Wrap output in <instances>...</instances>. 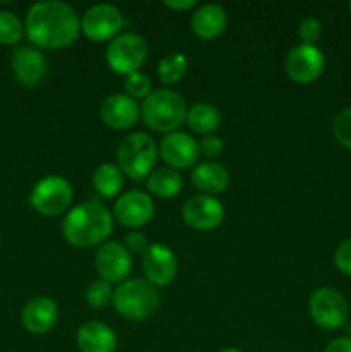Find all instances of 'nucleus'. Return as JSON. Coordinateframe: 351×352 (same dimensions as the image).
Masks as SVG:
<instances>
[{
  "instance_id": "obj_26",
  "label": "nucleus",
  "mask_w": 351,
  "mask_h": 352,
  "mask_svg": "<svg viewBox=\"0 0 351 352\" xmlns=\"http://www.w3.org/2000/svg\"><path fill=\"white\" fill-rule=\"evenodd\" d=\"M24 26L19 17L9 10H0V43L16 45L23 38Z\"/></svg>"
},
{
  "instance_id": "obj_12",
  "label": "nucleus",
  "mask_w": 351,
  "mask_h": 352,
  "mask_svg": "<svg viewBox=\"0 0 351 352\" xmlns=\"http://www.w3.org/2000/svg\"><path fill=\"white\" fill-rule=\"evenodd\" d=\"M141 268H143L145 277L151 285L164 287V285L171 284L178 275V258L171 248L155 243L150 244L147 253L143 254Z\"/></svg>"
},
{
  "instance_id": "obj_16",
  "label": "nucleus",
  "mask_w": 351,
  "mask_h": 352,
  "mask_svg": "<svg viewBox=\"0 0 351 352\" xmlns=\"http://www.w3.org/2000/svg\"><path fill=\"white\" fill-rule=\"evenodd\" d=\"M141 113V107H138L136 100L123 93H114L103 100L100 107V117L103 124L116 131H124L133 127L138 122Z\"/></svg>"
},
{
  "instance_id": "obj_5",
  "label": "nucleus",
  "mask_w": 351,
  "mask_h": 352,
  "mask_svg": "<svg viewBox=\"0 0 351 352\" xmlns=\"http://www.w3.org/2000/svg\"><path fill=\"white\" fill-rule=\"evenodd\" d=\"M158 148L147 133H131L117 148V167L131 179L148 177L155 170Z\"/></svg>"
},
{
  "instance_id": "obj_34",
  "label": "nucleus",
  "mask_w": 351,
  "mask_h": 352,
  "mask_svg": "<svg viewBox=\"0 0 351 352\" xmlns=\"http://www.w3.org/2000/svg\"><path fill=\"white\" fill-rule=\"evenodd\" d=\"M323 352H351V337H339L327 344Z\"/></svg>"
},
{
  "instance_id": "obj_29",
  "label": "nucleus",
  "mask_w": 351,
  "mask_h": 352,
  "mask_svg": "<svg viewBox=\"0 0 351 352\" xmlns=\"http://www.w3.org/2000/svg\"><path fill=\"white\" fill-rule=\"evenodd\" d=\"M332 131L336 140L339 141L343 146L351 150V107H348V109L341 110V112L337 113V117L334 119Z\"/></svg>"
},
{
  "instance_id": "obj_14",
  "label": "nucleus",
  "mask_w": 351,
  "mask_h": 352,
  "mask_svg": "<svg viewBox=\"0 0 351 352\" xmlns=\"http://www.w3.org/2000/svg\"><path fill=\"white\" fill-rule=\"evenodd\" d=\"M182 220L195 230H212L224 220V206L213 196H191L182 206Z\"/></svg>"
},
{
  "instance_id": "obj_19",
  "label": "nucleus",
  "mask_w": 351,
  "mask_h": 352,
  "mask_svg": "<svg viewBox=\"0 0 351 352\" xmlns=\"http://www.w3.org/2000/svg\"><path fill=\"white\" fill-rule=\"evenodd\" d=\"M76 344L81 352H116L117 336L102 322H88L79 327Z\"/></svg>"
},
{
  "instance_id": "obj_4",
  "label": "nucleus",
  "mask_w": 351,
  "mask_h": 352,
  "mask_svg": "<svg viewBox=\"0 0 351 352\" xmlns=\"http://www.w3.org/2000/svg\"><path fill=\"white\" fill-rule=\"evenodd\" d=\"M160 294L147 278H127L114 289L112 305L126 320L141 322L157 311Z\"/></svg>"
},
{
  "instance_id": "obj_11",
  "label": "nucleus",
  "mask_w": 351,
  "mask_h": 352,
  "mask_svg": "<svg viewBox=\"0 0 351 352\" xmlns=\"http://www.w3.org/2000/svg\"><path fill=\"white\" fill-rule=\"evenodd\" d=\"M289 78L299 85H310L322 76L326 57L315 45H298L288 54L284 62Z\"/></svg>"
},
{
  "instance_id": "obj_10",
  "label": "nucleus",
  "mask_w": 351,
  "mask_h": 352,
  "mask_svg": "<svg viewBox=\"0 0 351 352\" xmlns=\"http://www.w3.org/2000/svg\"><path fill=\"white\" fill-rule=\"evenodd\" d=\"M95 267L102 280L109 284H123L133 272V256L124 244L110 241L98 248Z\"/></svg>"
},
{
  "instance_id": "obj_2",
  "label": "nucleus",
  "mask_w": 351,
  "mask_h": 352,
  "mask_svg": "<svg viewBox=\"0 0 351 352\" xmlns=\"http://www.w3.org/2000/svg\"><path fill=\"white\" fill-rule=\"evenodd\" d=\"M112 230V213L100 201H86L74 206L62 222L65 241L76 248L102 246Z\"/></svg>"
},
{
  "instance_id": "obj_22",
  "label": "nucleus",
  "mask_w": 351,
  "mask_h": 352,
  "mask_svg": "<svg viewBox=\"0 0 351 352\" xmlns=\"http://www.w3.org/2000/svg\"><path fill=\"white\" fill-rule=\"evenodd\" d=\"M182 186V175L179 174L176 168L171 167H158L148 175L147 179V188L148 191L153 196H158V198H174L181 192Z\"/></svg>"
},
{
  "instance_id": "obj_18",
  "label": "nucleus",
  "mask_w": 351,
  "mask_h": 352,
  "mask_svg": "<svg viewBox=\"0 0 351 352\" xmlns=\"http://www.w3.org/2000/svg\"><path fill=\"white\" fill-rule=\"evenodd\" d=\"M58 318V308L54 299L50 298H34L24 305L21 311V322L30 333L43 336L55 327Z\"/></svg>"
},
{
  "instance_id": "obj_6",
  "label": "nucleus",
  "mask_w": 351,
  "mask_h": 352,
  "mask_svg": "<svg viewBox=\"0 0 351 352\" xmlns=\"http://www.w3.org/2000/svg\"><path fill=\"white\" fill-rule=\"evenodd\" d=\"M148 57V45L143 36L127 31L114 38L105 50V60L116 74L129 76L138 72Z\"/></svg>"
},
{
  "instance_id": "obj_30",
  "label": "nucleus",
  "mask_w": 351,
  "mask_h": 352,
  "mask_svg": "<svg viewBox=\"0 0 351 352\" xmlns=\"http://www.w3.org/2000/svg\"><path fill=\"white\" fill-rule=\"evenodd\" d=\"M298 36L303 41V45H315L319 38L322 36V24L315 17H306L299 23Z\"/></svg>"
},
{
  "instance_id": "obj_8",
  "label": "nucleus",
  "mask_w": 351,
  "mask_h": 352,
  "mask_svg": "<svg viewBox=\"0 0 351 352\" xmlns=\"http://www.w3.org/2000/svg\"><path fill=\"white\" fill-rule=\"evenodd\" d=\"M30 201L41 215L57 217L71 206L72 186L62 175H47L34 184Z\"/></svg>"
},
{
  "instance_id": "obj_27",
  "label": "nucleus",
  "mask_w": 351,
  "mask_h": 352,
  "mask_svg": "<svg viewBox=\"0 0 351 352\" xmlns=\"http://www.w3.org/2000/svg\"><path fill=\"white\" fill-rule=\"evenodd\" d=\"M114 298V289L110 287L109 282L105 280H95L88 285L86 289V302H88L89 308L93 309H100L105 308L107 305L112 302Z\"/></svg>"
},
{
  "instance_id": "obj_35",
  "label": "nucleus",
  "mask_w": 351,
  "mask_h": 352,
  "mask_svg": "<svg viewBox=\"0 0 351 352\" xmlns=\"http://www.w3.org/2000/svg\"><path fill=\"white\" fill-rule=\"evenodd\" d=\"M164 6L174 10H188L196 6V0H164Z\"/></svg>"
},
{
  "instance_id": "obj_13",
  "label": "nucleus",
  "mask_w": 351,
  "mask_h": 352,
  "mask_svg": "<svg viewBox=\"0 0 351 352\" xmlns=\"http://www.w3.org/2000/svg\"><path fill=\"white\" fill-rule=\"evenodd\" d=\"M155 205L150 195L141 191L124 192L114 206V219L124 227L140 229L153 219Z\"/></svg>"
},
{
  "instance_id": "obj_20",
  "label": "nucleus",
  "mask_w": 351,
  "mask_h": 352,
  "mask_svg": "<svg viewBox=\"0 0 351 352\" xmlns=\"http://www.w3.org/2000/svg\"><path fill=\"white\" fill-rule=\"evenodd\" d=\"M227 28V14L217 3H205L198 7L191 17V30L200 40H213Z\"/></svg>"
},
{
  "instance_id": "obj_23",
  "label": "nucleus",
  "mask_w": 351,
  "mask_h": 352,
  "mask_svg": "<svg viewBox=\"0 0 351 352\" xmlns=\"http://www.w3.org/2000/svg\"><path fill=\"white\" fill-rule=\"evenodd\" d=\"M220 120L222 117H220L219 109L210 103H196L188 110V116H186V124L189 129L202 136H209L213 131L219 129Z\"/></svg>"
},
{
  "instance_id": "obj_32",
  "label": "nucleus",
  "mask_w": 351,
  "mask_h": 352,
  "mask_svg": "<svg viewBox=\"0 0 351 352\" xmlns=\"http://www.w3.org/2000/svg\"><path fill=\"white\" fill-rule=\"evenodd\" d=\"M198 151L200 155L209 158L219 157L224 151V141L220 140L215 134H209V136H203L202 140L198 141Z\"/></svg>"
},
{
  "instance_id": "obj_17",
  "label": "nucleus",
  "mask_w": 351,
  "mask_h": 352,
  "mask_svg": "<svg viewBox=\"0 0 351 352\" xmlns=\"http://www.w3.org/2000/svg\"><path fill=\"white\" fill-rule=\"evenodd\" d=\"M10 67H12L14 78L21 85L36 86L45 78L47 60L38 48L19 47L14 50L12 58H10Z\"/></svg>"
},
{
  "instance_id": "obj_3",
  "label": "nucleus",
  "mask_w": 351,
  "mask_h": 352,
  "mask_svg": "<svg viewBox=\"0 0 351 352\" xmlns=\"http://www.w3.org/2000/svg\"><path fill=\"white\" fill-rule=\"evenodd\" d=\"M188 109L179 93L169 88L151 91L141 105V117L150 129L157 133H174L184 124Z\"/></svg>"
},
{
  "instance_id": "obj_7",
  "label": "nucleus",
  "mask_w": 351,
  "mask_h": 352,
  "mask_svg": "<svg viewBox=\"0 0 351 352\" xmlns=\"http://www.w3.org/2000/svg\"><path fill=\"white\" fill-rule=\"evenodd\" d=\"M308 313L317 327L330 332L346 325L350 308L339 291L332 287H320L310 296Z\"/></svg>"
},
{
  "instance_id": "obj_28",
  "label": "nucleus",
  "mask_w": 351,
  "mask_h": 352,
  "mask_svg": "<svg viewBox=\"0 0 351 352\" xmlns=\"http://www.w3.org/2000/svg\"><path fill=\"white\" fill-rule=\"evenodd\" d=\"M124 86H126V95L131 96L133 100H138V98L145 100L151 93L150 78H148L145 72H140V71L127 76Z\"/></svg>"
},
{
  "instance_id": "obj_37",
  "label": "nucleus",
  "mask_w": 351,
  "mask_h": 352,
  "mask_svg": "<svg viewBox=\"0 0 351 352\" xmlns=\"http://www.w3.org/2000/svg\"><path fill=\"white\" fill-rule=\"evenodd\" d=\"M350 12H351V3H350Z\"/></svg>"
},
{
  "instance_id": "obj_24",
  "label": "nucleus",
  "mask_w": 351,
  "mask_h": 352,
  "mask_svg": "<svg viewBox=\"0 0 351 352\" xmlns=\"http://www.w3.org/2000/svg\"><path fill=\"white\" fill-rule=\"evenodd\" d=\"M124 186V174L114 164H100L93 172V188L103 198H116Z\"/></svg>"
},
{
  "instance_id": "obj_9",
  "label": "nucleus",
  "mask_w": 351,
  "mask_h": 352,
  "mask_svg": "<svg viewBox=\"0 0 351 352\" xmlns=\"http://www.w3.org/2000/svg\"><path fill=\"white\" fill-rule=\"evenodd\" d=\"M124 28V16L110 3H96L81 17V31L92 41H112Z\"/></svg>"
},
{
  "instance_id": "obj_15",
  "label": "nucleus",
  "mask_w": 351,
  "mask_h": 352,
  "mask_svg": "<svg viewBox=\"0 0 351 352\" xmlns=\"http://www.w3.org/2000/svg\"><path fill=\"white\" fill-rule=\"evenodd\" d=\"M158 155L171 168H188L198 162V141L186 133H169L162 138L158 144Z\"/></svg>"
},
{
  "instance_id": "obj_36",
  "label": "nucleus",
  "mask_w": 351,
  "mask_h": 352,
  "mask_svg": "<svg viewBox=\"0 0 351 352\" xmlns=\"http://www.w3.org/2000/svg\"><path fill=\"white\" fill-rule=\"evenodd\" d=\"M220 352H243V351H240V349H234V347H227V349H222Z\"/></svg>"
},
{
  "instance_id": "obj_33",
  "label": "nucleus",
  "mask_w": 351,
  "mask_h": 352,
  "mask_svg": "<svg viewBox=\"0 0 351 352\" xmlns=\"http://www.w3.org/2000/svg\"><path fill=\"white\" fill-rule=\"evenodd\" d=\"M124 246L127 248V251L131 254H145L148 248H150V244H148L147 236L143 232H140V230H131L124 237Z\"/></svg>"
},
{
  "instance_id": "obj_21",
  "label": "nucleus",
  "mask_w": 351,
  "mask_h": 352,
  "mask_svg": "<svg viewBox=\"0 0 351 352\" xmlns=\"http://www.w3.org/2000/svg\"><path fill=\"white\" fill-rule=\"evenodd\" d=\"M191 182L198 191L205 192L206 196L219 195L226 191L229 186V172L219 164L203 162L193 168Z\"/></svg>"
},
{
  "instance_id": "obj_31",
  "label": "nucleus",
  "mask_w": 351,
  "mask_h": 352,
  "mask_svg": "<svg viewBox=\"0 0 351 352\" xmlns=\"http://www.w3.org/2000/svg\"><path fill=\"white\" fill-rule=\"evenodd\" d=\"M334 263L341 274L351 277V237L337 246L336 254H334Z\"/></svg>"
},
{
  "instance_id": "obj_1",
  "label": "nucleus",
  "mask_w": 351,
  "mask_h": 352,
  "mask_svg": "<svg viewBox=\"0 0 351 352\" xmlns=\"http://www.w3.org/2000/svg\"><path fill=\"white\" fill-rule=\"evenodd\" d=\"M24 30L36 47L65 48L78 40L81 21L69 3L47 0L34 3L28 10Z\"/></svg>"
},
{
  "instance_id": "obj_25",
  "label": "nucleus",
  "mask_w": 351,
  "mask_h": 352,
  "mask_svg": "<svg viewBox=\"0 0 351 352\" xmlns=\"http://www.w3.org/2000/svg\"><path fill=\"white\" fill-rule=\"evenodd\" d=\"M188 71V58L182 54H171L158 62L157 74L164 85L172 86L181 81Z\"/></svg>"
}]
</instances>
